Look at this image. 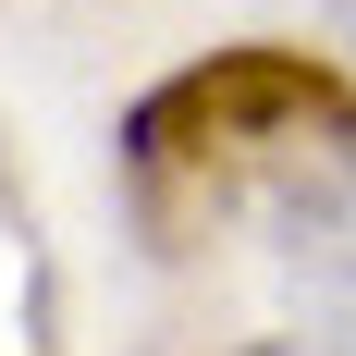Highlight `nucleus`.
Listing matches in <instances>:
<instances>
[{
	"instance_id": "obj_2",
	"label": "nucleus",
	"mask_w": 356,
	"mask_h": 356,
	"mask_svg": "<svg viewBox=\"0 0 356 356\" xmlns=\"http://www.w3.org/2000/svg\"><path fill=\"white\" fill-rule=\"evenodd\" d=\"M258 221H270L283 270L356 332V147H332V160H307L295 184H270V197H258Z\"/></svg>"
},
{
	"instance_id": "obj_1",
	"label": "nucleus",
	"mask_w": 356,
	"mask_h": 356,
	"mask_svg": "<svg viewBox=\"0 0 356 356\" xmlns=\"http://www.w3.org/2000/svg\"><path fill=\"white\" fill-rule=\"evenodd\" d=\"M356 147V74L320 49H209V62L160 74L136 111H123V160H136L147 197H270L307 160Z\"/></svg>"
},
{
	"instance_id": "obj_4",
	"label": "nucleus",
	"mask_w": 356,
	"mask_h": 356,
	"mask_svg": "<svg viewBox=\"0 0 356 356\" xmlns=\"http://www.w3.org/2000/svg\"><path fill=\"white\" fill-rule=\"evenodd\" d=\"M332 25H344V37H356V0H332Z\"/></svg>"
},
{
	"instance_id": "obj_3",
	"label": "nucleus",
	"mask_w": 356,
	"mask_h": 356,
	"mask_svg": "<svg viewBox=\"0 0 356 356\" xmlns=\"http://www.w3.org/2000/svg\"><path fill=\"white\" fill-rule=\"evenodd\" d=\"M246 356H356V344H246Z\"/></svg>"
}]
</instances>
